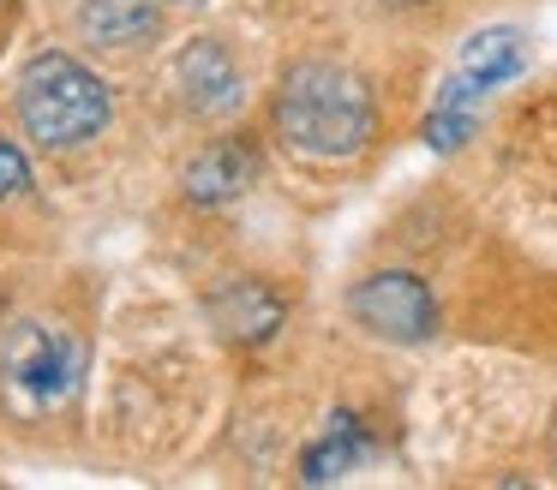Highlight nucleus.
Here are the masks:
<instances>
[{
  "instance_id": "obj_1",
  "label": "nucleus",
  "mask_w": 557,
  "mask_h": 490,
  "mask_svg": "<svg viewBox=\"0 0 557 490\" xmlns=\"http://www.w3.org/2000/svg\"><path fill=\"white\" fill-rule=\"evenodd\" d=\"M372 84L342 60H300L276 90V131L300 155H318V162L360 155L372 143Z\"/></svg>"
},
{
  "instance_id": "obj_2",
  "label": "nucleus",
  "mask_w": 557,
  "mask_h": 490,
  "mask_svg": "<svg viewBox=\"0 0 557 490\" xmlns=\"http://www.w3.org/2000/svg\"><path fill=\"white\" fill-rule=\"evenodd\" d=\"M114 114V96L85 60L73 54H37L25 72H18V120L37 143L49 150H73V143H90Z\"/></svg>"
},
{
  "instance_id": "obj_3",
  "label": "nucleus",
  "mask_w": 557,
  "mask_h": 490,
  "mask_svg": "<svg viewBox=\"0 0 557 490\" xmlns=\"http://www.w3.org/2000/svg\"><path fill=\"white\" fill-rule=\"evenodd\" d=\"M78 377H85V347L54 323H18L0 341V389L18 418H42L66 406L78 394Z\"/></svg>"
},
{
  "instance_id": "obj_4",
  "label": "nucleus",
  "mask_w": 557,
  "mask_h": 490,
  "mask_svg": "<svg viewBox=\"0 0 557 490\" xmlns=\"http://www.w3.org/2000/svg\"><path fill=\"white\" fill-rule=\"evenodd\" d=\"M348 311L360 329H372L377 341H396V347H413V341H432L437 335V293L408 269H377L366 281H354Z\"/></svg>"
},
{
  "instance_id": "obj_5",
  "label": "nucleus",
  "mask_w": 557,
  "mask_h": 490,
  "mask_svg": "<svg viewBox=\"0 0 557 490\" xmlns=\"http://www.w3.org/2000/svg\"><path fill=\"white\" fill-rule=\"evenodd\" d=\"M258 143L252 138H216V143H205V150L186 162V198L198 203V210H222V203H234L240 191H252V179H258Z\"/></svg>"
},
{
  "instance_id": "obj_6",
  "label": "nucleus",
  "mask_w": 557,
  "mask_h": 490,
  "mask_svg": "<svg viewBox=\"0 0 557 490\" xmlns=\"http://www.w3.org/2000/svg\"><path fill=\"white\" fill-rule=\"evenodd\" d=\"M174 78H181V96L198 108V114L222 120L240 108L246 84H240V66H234L228 42H216V36H198V42L181 48V66H174Z\"/></svg>"
},
{
  "instance_id": "obj_7",
  "label": "nucleus",
  "mask_w": 557,
  "mask_h": 490,
  "mask_svg": "<svg viewBox=\"0 0 557 490\" xmlns=\"http://www.w3.org/2000/svg\"><path fill=\"white\" fill-rule=\"evenodd\" d=\"M282 317H288V299L276 293L270 281H228L210 293V323H216L222 341H240V347H264L270 335L282 329Z\"/></svg>"
},
{
  "instance_id": "obj_8",
  "label": "nucleus",
  "mask_w": 557,
  "mask_h": 490,
  "mask_svg": "<svg viewBox=\"0 0 557 490\" xmlns=\"http://www.w3.org/2000/svg\"><path fill=\"white\" fill-rule=\"evenodd\" d=\"M521 66H528V36H521L516 24H492V30H480V36L461 42L449 78H456L461 90L485 96V90H497V84H509Z\"/></svg>"
},
{
  "instance_id": "obj_9",
  "label": "nucleus",
  "mask_w": 557,
  "mask_h": 490,
  "mask_svg": "<svg viewBox=\"0 0 557 490\" xmlns=\"http://www.w3.org/2000/svg\"><path fill=\"white\" fill-rule=\"evenodd\" d=\"M157 30L162 18L150 0H78V36L90 48H145Z\"/></svg>"
},
{
  "instance_id": "obj_10",
  "label": "nucleus",
  "mask_w": 557,
  "mask_h": 490,
  "mask_svg": "<svg viewBox=\"0 0 557 490\" xmlns=\"http://www.w3.org/2000/svg\"><path fill=\"white\" fill-rule=\"evenodd\" d=\"M366 442H372V437H366L360 418H354V413H336L324 437L306 449V478H312V485H330V478H342V473H348V466L366 454Z\"/></svg>"
},
{
  "instance_id": "obj_11",
  "label": "nucleus",
  "mask_w": 557,
  "mask_h": 490,
  "mask_svg": "<svg viewBox=\"0 0 557 490\" xmlns=\"http://www.w3.org/2000/svg\"><path fill=\"white\" fill-rule=\"evenodd\" d=\"M473 126H480V96L473 90H461L456 78L437 90V102H432V114H425V143L432 150H461V143L473 138Z\"/></svg>"
},
{
  "instance_id": "obj_12",
  "label": "nucleus",
  "mask_w": 557,
  "mask_h": 490,
  "mask_svg": "<svg viewBox=\"0 0 557 490\" xmlns=\"http://www.w3.org/2000/svg\"><path fill=\"white\" fill-rule=\"evenodd\" d=\"M25 186H30V162H25V150L0 138V198H13V191H25Z\"/></svg>"
},
{
  "instance_id": "obj_13",
  "label": "nucleus",
  "mask_w": 557,
  "mask_h": 490,
  "mask_svg": "<svg viewBox=\"0 0 557 490\" xmlns=\"http://www.w3.org/2000/svg\"><path fill=\"white\" fill-rule=\"evenodd\" d=\"M552 449H557V425H552Z\"/></svg>"
}]
</instances>
